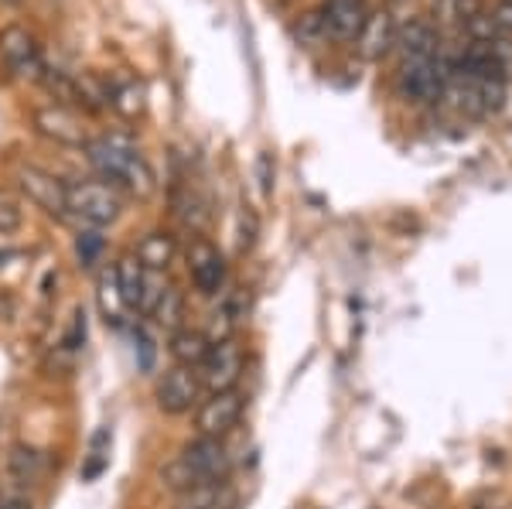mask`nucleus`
<instances>
[{
	"label": "nucleus",
	"mask_w": 512,
	"mask_h": 509,
	"mask_svg": "<svg viewBox=\"0 0 512 509\" xmlns=\"http://www.w3.org/2000/svg\"><path fill=\"white\" fill-rule=\"evenodd\" d=\"M86 158L99 171L103 182L113 188H127L137 199H147L154 192V171L147 164L144 154L137 151V144L123 134H103L96 141L86 144Z\"/></svg>",
	"instance_id": "nucleus-1"
},
{
	"label": "nucleus",
	"mask_w": 512,
	"mask_h": 509,
	"mask_svg": "<svg viewBox=\"0 0 512 509\" xmlns=\"http://www.w3.org/2000/svg\"><path fill=\"white\" fill-rule=\"evenodd\" d=\"M65 195H69L72 216H79L82 223H89L96 229L117 223L120 212H123L117 188L106 185V182H72L69 188H65Z\"/></svg>",
	"instance_id": "nucleus-2"
},
{
	"label": "nucleus",
	"mask_w": 512,
	"mask_h": 509,
	"mask_svg": "<svg viewBox=\"0 0 512 509\" xmlns=\"http://www.w3.org/2000/svg\"><path fill=\"white\" fill-rule=\"evenodd\" d=\"M14 182H18L24 199L31 205H38L41 212H48V216H55V219L69 216V195H65L69 185H65L62 178H55L52 171L38 168V164H21V168L14 171Z\"/></svg>",
	"instance_id": "nucleus-3"
},
{
	"label": "nucleus",
	"mask_w": 512,
	"mask_h": 509,
	"mask_svg": "<svg viewBox=\"0 0 512 509\" xmlns=\"http://www.w3.org/2000/svg\"><path fill=\"white\" fill-rule=\"evenodd\" d=\"M185 264H188V277H192L195 291L212 298L226 287V257L219 253V246L205 236H192L188 240V250H185Z\"/></svg>",
	"instance_id": "nucleus-4"
},
{
	"label": "nucleus",
	"mask_w": 512,
	"mask_h": 509,
	"mask_svg": "<svg viewBox=\"0 0 512 509\" xmlns=\"http://www.w3.org/2000/svg\"><path fill=\"white\" fill-rule=\"evenodd\" d=\"M0 62L7 65V72H14L18 79H31L38 82L41 72H45V59H41V48L35 35L21 24H11V28L0 31Z\"/></svg>",
	"instance_id": "nucleus-5"
},
{
	"label": "nucleus",
	"mask_w": 512,
	"mask_h": 509,
	"mask_svg": "<svg viewBox=\"0 0 512 509\" xmlns=\"http://www.w3.org/2000/svg\"><path fill=\"white\" fill-rule=\"evenodd\" d=\"M246 410V393L243 390H222V393H209L202 407L195 414V428L202 438H226L229 431L239 424Z\"/></svg>",
	"instance_id": "nucleus-6"
},
{
	"label": "nucleus",
	"mask_w": 512,
	"mask_h": 509,
	"mask_svg": "<svg viewBox=\"0 0 512 509\" xmlns=\"http://www.w3.org/2000/svg\"><path fill=\"white\" fill-rule=\"evenodd\" d=\"M246 369V352L236 339H222L212 342L209 359L202 363V387L209 393H222V390H236L239 376Z\"/></svg>",
	"instance_id": "nucleus-7"
},
{
	"label": "nucleus",
	"mask_w": 512,
	"mask_h": 509,
	"mask_svg": "<svg viewBox=\"0 0 512 509\" xmlns=\"http://www.w3.org/2000/svg\"><path fill=\"white\" fill-rule=\"evenodd\" d=\"M181 462L195 472V479L202 486L229 482V472H233V462H229V451L222 445V438H202V434L181 448Z\"/></svg>",
	"instance_id": "nucleus-8"
},
{
	"label": "nucleus",
	"mask_w": 512,
	"mask_h": 509,
	"mask_svg": "<svg viewBox=\"0 0 512 509\" xmlns=\"http://www.w3.org/2000/svg\"><path fill=\"white\" fill-rule=\"evenodd\" d=\"M202 393V376L188 366H171L158 383V407L164 414H188L198 404Z\"/></svg>",
	"instance_id": "nucleus-9"
},
{
	"label": "nucleus",
	"mask_w": 512,
	"mask_h": 509,
	"mask_svg": "<svg viewBox=\"0 0 512 509\" xmlns=\"http://www.w3.org/2000/svg\"><path fill=\"white\" fill-rule=\"evenodd\" d=\"M396 35H400V24H396L390 7H383V11H369L359 38H355V48H359V55L366 62H379L396 48Z\"/></svg>",
	"instance_id": "nucleus-10"
},
{
	"label": "nucleus",
	"mask_w": 512,
	"mask_h": 509,
	"mask_svg": "<svg viewBox=\"0 0 512 509\" xmlns=\"http://www.w3.org/2000/svg\"><path fill=\"white\" fill-rule=\"evenodd\" d=\"M393 52L400 55V65L427 62L434 55H441V35H437V28L427 18H410L407 24H400Z\"/></svg>",
	"instance_id": "nucleus-11"
},
{
	"label": "nucleus",
	"mask_w": 512,
	"mask_h": 509,
	"mask_svg": "<svg viewBox=\"0 0 512 509\" xmlns=\"http://www.w3.org/2000/svg\"><path fill=\"white\" fill-rule=\"evenodd\" d=\"M35 130L41 137H48V141H55L62 147H86L89 144L86 130H82V120L69 110V106H59V103L35 110Z\"/></svg>",
	"instance_id": "nucleus-12"
},
{
	"label": "nucleus",
	"mask_w": 512,
	"mask_h": 509,
	"mask_svg": "<svg viewBox=\"0 0 512 509\" xmlns=\"http://www.w3.org/2000/svg\"><path fill=\"white\" fill-rule=\"evenodd\" d=\"M369 0H328L325 4V28H328V38L335 41H355L362 31V24L369 18Z\"/></svg>",
	"instance_id": "nucleus-13"
},
{
	"label": "nucleus",
	"mask_w": 512,
	"mask_h": 509,
	"mask_svg": "<svg viewBox=\"0 0 512 509\" xmlns=\"http://www.w3.org/2000/svg\"><path fill=\"white\" fill-rule=\"evenodd\" d=\"M482 14H485V0H434L427 21L441 35V31H472Z\"/></svg>",
	"instance_id": "nucleus-14"
},
{
	"label": "nucleus",
	"mask_w": 512,
	"mask_h": 509,
	"mask_svg": "<svg viewBox=\"0 0 512 509\" xmlns=\"http://www.w3.org/2000/svg\"><path fill=\"white\" fill-rule=\"evenodd\" d=\"M7 475L24 489L38 486V482L48 475V458L31 445H14L11 455H7Z\"/></svg>",
	"instance_id": "nucleus-15"
},
{
	"label": "nucleus",
	"mask_w": 512,
	"mask_h": 509,
	"mask_svg": "<svg viewBox=\"0 0 512 509\" xmlns=\"http://www.w3.org/2000/svg\"><path fill=\"white\" fill-rule=\"evenodd\" d=\"M137 264L144 270H151V274H161V270H168L171 264H175L178 257V243L171 233H147L144 240L137 243Z\"/></svg>",
	"instance_id": "nucleus-16"
},
{
	"label": "nucleus",
	"mask_w": 512,
	"mask_h": 509,
	"mask_svg": "<svg viewBox=\"0 0 512 509\" xmlns=\"http://www.w3.org/2000/svg\"><path fill=\"white\" fill-rule=\"evenodd\" d=\"M171 356H175V366H188V369H202V363L209 359L212 339L198 328H178L171 335Z\"/></svg>",
	"instance_id": "nucleus-17"
},
{
	"label": "nucleus",
	"mask_w": 512,
	"mask_h": 509,
	"mask_svg": "<svg viewBox=\"0 0 512 509\" xmlns=\"http://www.w3.org/2000/svg\"><path fill=\"white\" fill-rule=\"evenodd\" d=\"M117 284L130 311H140L147 301V287H151V270L137 264V257H123L117 264Z\"/></svg>",
	"instance_id": "nucleus-18"
},
{
	"label": "nucleus",
	"mask_w": 512,
	"mask_h": 509,
	"mask_svg": "<svg viewBox=\"0 0 512 509\" xmlns=\"http://www.w3.org/2000/svg\"><path fill=\"white\" fill-rule=\"evenodd\" d=\"M239 499L229 489V482H216V486H195L188 492H181L178 509H236Z\"/></svg>",
	"instance_id": "nucleus-19"
},
{
	"label": "nucleus",
	"mask_w": 512,
	"mask_h": 509,
	"mask_svg": "<svg viewBox=\"0 0 512 509\" xmlns=\"http://www.w3.org/2000/svg\"><path fill=\"white\" fill-rule=\"evenodd\" d=\"M96 298H99V311H103L106 325H123V315H127L130 308H127V301H123V294H120L117 267H110V270H103V274H99Z\"/></svg>",
	"instance_id": "nucleus-20"
},
{
	"label": "nucleus",
	"mask_w": 512,
	"mask_h": 509,
	"mask_svg": "<svg viewBox=\"0 0 512 509\" xmlns=\"http://www.w3.org/2000/svg\"><path fill=\"white\" fill-rule=\"evenodd\" d=\"M144 100H147V93L137 79H123V82H113L110 86V106L127 120H134L144 113V106H147Z\"/></svg>",
	"instance_id": "nucleus-21"
},
{
	"label": "nucleus",
	"mask_w": 512,
	"mask_h": 509,
	"mask_svg": "<svg viewBox=\"0 0 512 509\" xmlns=\"http://www.w3.org/2000/svg\"><path fill=\"white\" fill-rule=\"evenodd\" d=\"M151 318L164 328H175L181 325V318H185V294L178 291L175 284H164V291L158 294V301H154L151 308Z\"/></svg>",
	"instance_id": "nucleus-22"
},
{
	"label": "nucleus",
	"mask_w": 512,
	"mask_h": 509,
	"mask_svg": "<svg viewBox=\"0 0 512 509\" xmlns=\"http://www.w3.org/2000/svg\"><path fill=\"white\" fill-rule=\"evenodd\" d=\"M161 482H164V486H168L171 492H178V496H181V492H188V489H195V486H202V482L195 479V472L188 469L185 462H181V455H175V458H171V462L161 469Z\"/></svg>",
	"instance_id": "nucleus-23"
},
{
	"label": "nucleus",
	"mask_w": 512,
	"mask_h": 509,
	"mask_svg": "<svg viewBox=\"0 0 512 509\" xmlns=\"http://www.w3.org/2000/svg\"><path fill=\"white\" fill-rule=\"evenodd\" d=\"M103 250H106V240L99 236V229H96V226L82 229V233L76 236V257H79V264H82V267H93L96 260L103 257Z\"/></svg>",
	"instance_id": "nucleus-24"
},
{
	"label": "nucleus",
	"mask_w": 512,
	"mask_h": 509,
	"mask_svg": "<svg viewBox=\"0 0 512 509\" xmlns=\"http://www.w3.org/2000/svg\"><path fill=\"white\" fill-rule=\"evenodd\" d=\"M21 223H24V209H21L18 195L7 192V188H0V236L18 233Z\"/></svg>",
	"instance_id": "nucleus-25"
},
{
	"label": "nucleus",
	"mask_w": 512,
	"mask_h": 509,
	"mask_svg": "<svg viewBox=\"0 0 512 509\" xmlns=\"http://www.w3.org/2000/svg\"><path fill=\"white\" fill-rule=\"evenodd\" d=\"M294 35H297V41L301 45H315V41H321V38H328V28H325V14H304L301 18V24L294 28Z\"/></svg>",
	"instance_id": "nucleus-26"
},
{
	"label": "nucleus",
	"mask_w": 512,
	"mask_h": 509,
	"mask_svg": "<svg viewBox=\"0 0 512 509\" xmlns=\"http://www.w3.org/2000/svg\"><path fill=\"white\" fill-rule=\"evenodd\" d=\"M0 509H35V503H31L28 489L11 479L0 486Z\"/></svg>",
	"instance_id": "nucleus-27"
},
{
	"label": "nucleus",
	"mask_w": 512,
	"mask_h": 509,
	"mask_svg": "<svg viewBox=\"0 0 512 509\" xmlns=\"http://www.w3.org/2000/svg\"><path fill=\"white\" fill-rule=\"evenodd\" d=\"M256 171H260V188H263V195H270V192H274V178H277L274 158H270V154H260V161H256Z\"/></svg>",
	"instance_id": "nucleus-28"
},
{
	"label": "nucleus",
	"mask_w": 512,
	"mask_h": 509,
	"mask_svg": "<svg viewBox=\"0 0 512 509\" xmlns=\"http://www.w3.org/2000/svg\"><path fill=\"white\" fill-rule=\"evenodd\" d=\"M256 240V219L250 216V212H243V229H239V250H250Z\"/></svg>",
	"instance_id": "nucleus-29"
},
{
	"label": "nucleus",
	"mask_w": 512,
	"mask_h": 509,
	"mask_svg": "<svg viewBox=\"0 0 512 509\" xmlns=\"http://www.w3.org/2000/svg\"><path fill=\"white\" fill-rule=\"evenodd\" d=\"M386 4H400V0H386Z\"/></svg>",
	"instance_id": "nucleus-30"
}]
</instances>
